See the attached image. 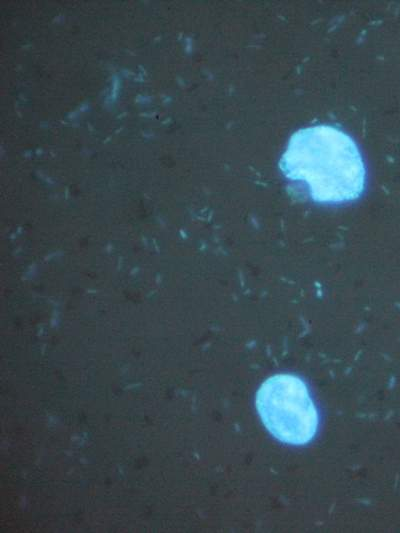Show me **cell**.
<instances>
[{
    "mask_svg": "<svg viewBox=\"0 0 400 533\" xmlns=\"http://www.w3.org/2000/svg\"><path fill=\"white\" fill-rule=\"evenodd\" d=\"M256 408L264 426L281 442L304 445L317 432V409L305 382L295 375L265 380L256 394Z\"/></svg>",
    "mask_w": 400,
    "mask_h": 533,
    "instance_id": "7a4b0ae2",
    "label": "cell"
},
{
    "mask_svg": "<svg viewBox=\"0 0 400 533\" xmlns=\"http://www.w3.org/2000/svg\"><path fill=\"white\" fill-rule=\"evenodd\" d=\"M279 166L288 179L306 184L316 202L352 201L365 188L366 170L356 143L332 126L317 125L295 132Z\"/></svg>",
    "mask_w": 400,
    "mask_h": 533,
    "instance_id": "6da1fadb",
    "label": "cell"
}]
</instances>
